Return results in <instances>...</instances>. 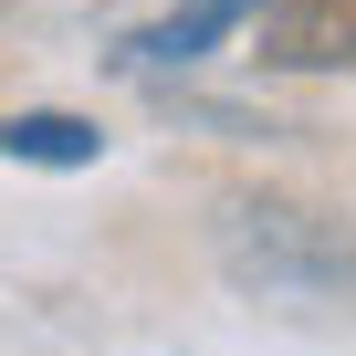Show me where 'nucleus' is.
<instances>
[{"instance_id":"obj_1","label":"nucleus","mask_w":356,"mask_h":356,"mask_svg":"<svg viewBox=\"0 0 356 356\" xmlns=\"http://www.w3.org/2000/svg\"><path fill=\"white\" fill-rule=\"evenodd\" d=\"M220 273L262 304L356 314V220L304 200H220Z\"/></svg>"},{"instance_id":"obj_2","label":"nucleus","mask_w":356,"mask_h":356,"mask_svg":"<svg viewBox=\"0 0 356 356\" xmlns=\"http://www.w3.org/2000/svg\"><path fill=\"white\" fill-rule=\"evenodd\" d=\"M252 42L273 74H356V0H252Z\"/></svg>"},{"instance_id":"obj_3","label":"nucleus","mask_w":356,"mask_h":356,"mask_svg":"<svg viewBox=\"0 0 356 356\" xmlns=\"http://www.w3.org/2000/svg\"><path fill=\"white\" fill-rule=\"evenodd\" d=\"M231 32H252V0H178V11H157V22H136L115 42V63L126 74H178V63H200L210 42H231Z\"/></svg>"},{"instance_id":"obj_4","label":"nucleus","mask_w":356,"mask_h":356,"mask_svg":"<svg viewBox=\"0 0 356 356\" xmlns=\"http://www.w3.org/2000/svg\"><path fill=\"white\" fill-rule=\"evenodd\" d=\"M0 157H22V168H95L105 157V126L95 115H11V126H0Z\"/></svg>"}]
</instances>
